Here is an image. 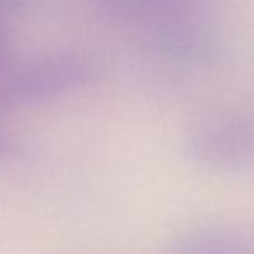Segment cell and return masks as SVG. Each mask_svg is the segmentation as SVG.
Here are the masks:
<instances>
[{"instance_id":"3","label":"cell","mask_w":254,"mask_h":254,"mask_svg":"<svg viewBox=\"0 0 254 254\" xmlns=\"http://www.w3.org/2000/svg\"><path fill=\"white\" fill-rule=\"evenodd\" d=\"M5 57H7V33H5V26H3L2 9H0V67L5 63Z\"/></svg>"},{"instance_id":"2","label":"cell","mask_w":254,"mask_h":254,"mask_svg":"<svg viewBox=\"0 0 254 254\" xmlns=\"http://www.w3.org/2000/svg\"><path fill=\"white\" fill-rule=\"evenodd\" d=\"M173 254H254V230L199 228L178 237Z\"/></svg>"},{"instance_id":"1","label":"cell","mask_w":254,"mask_h":254,"mask_svg":"<svg viewBox=\"0 0 254 254\" xmlns=\"http://www.w3.org/2000/svg\"><path fill=\"white\" fill-rule=\"evenodd\" d=\"M187 152L207 170H251L254 168V118L204 121L189 135Z\"/></svg>"}]
</instances>
